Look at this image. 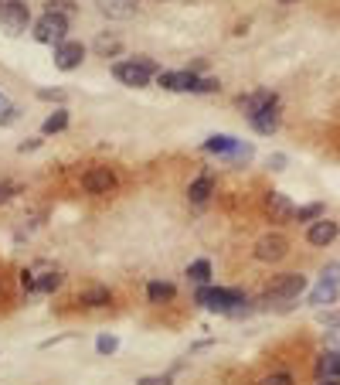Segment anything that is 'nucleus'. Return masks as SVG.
Here are the masks:
<instances>
[{
	"mask_svg": "<svg viewBox=\"0 0 340 385\" xmlns=\"http://www.w3.org/2000/svg\"><path fill=\"white\" fill-rule=\"evenodd\" d=\"M34 147H38V140H28V143H21L17 150H21V154H28V150H34Z\"/></svg>",
	"mask_w": 340,
	"mask_h": 385,
	"instance_id": "f704fd0d",
	"label": "nucleus"
},
{
	"mask_svg": "<svg viewBox=\"0 0 340 385\" xmlns=\"http://www.w3.org/2000/svg\"><path fill=\"white\" fill-rule=\"evenodd\" d=\"M157 82L170 92H198L201 75H194V72H157Z\"/></svg>",
	"mask_w": 340,
	"mask_h": 385,
	"instance_id": "6e6552de",
	"label": "nucleus"
},
{
	"mask_svg": "<svg viewBox=\"0 0 340 385\" xmlns=\"http://www.w3.org/2000/svg\"><path fill=\"white\" fill-rule=\"evenodd\" d=\"M286 256H289V239L283 232H266L255 242V260L259 263H283Z\"/></svg>",
	"mask_w": 340,
	"mask_h": 385,
	"instance_id": "423d86ee",
	"label": "nucleus"
},
{
	"mask_svg": "<svg viewBox=\"0 0 340 385\" xmlns=\"http://www.w3.org/2000/svg\"><path fill=\"white\" fill-rule=\"evenodd\" d=\"M266 211L272 215V222H289L296 208H293V201H289L283 191H269L266 194Z\"/></svg>",
	"mask_w": 340,
	"mask_h": 385,
	"instance_id": "4468645a",
	"label": "nucleus"
},
{
	"mask_svg": "<svg viewBox=\"0 0 340 385\" xmlns=\"http://www.w3.org/2000/svg\"><path fill=\"white\" fill-rule=\"evenodd\" d=\"M0 24L7 35H24L28 24H31V11L24 0H4V11H0Z\"/></svg>",
	"mask_w": 340,
	"mask_h": 385,
	"instance_id": "0eeeda50",
	"label": "nucleus"
},
{
	"mask_svg": "<svg viewBox=\"0 0 340 385\" xmlns=\"http://www.w3.org/2000/svg\"><path fill=\"white\" fill-rule=\"evenodd\" d=\"M48 11L58 14V18H72V14L79 11V4H75V0H48Z\"/></svg>",
	"mask_w": 340,
	"mask_h": 385,
	"instance_id": "393cba45",
	"label": "nucleus"
},
{
	"mask_svg": "<svg viewBox=\"0 0 340 385\" xmlns=\"http://www.w3.org/2000/svg\"><path fill=\"white\" fill-rule=\"evenodd\" d=\"M14 120H17V109H14V106L0 113V126H7V123H14Z\"/></svg>",
	"mask_w": 340,
	"mask_h": 385,
	"instance_id": "473e14b6",
	"label": "nucleus"
},
{
	"mask_svg": "<svg viewBox=\"0 0 340 385\" xmlns=\"http://www.w3.org/2000/svg\"><path fill=\"white\" fill-rule=\"evenodd\" d=\"M252 143H245V140H238V147H235V154H232V160H235V164H249V160H252Z\"/></svg>",
	"mask_w": 340,
	"mask_h": 385,
	"instance_id": "c85d7f7f",
	"label": "nucleus"
},
{
	"mask_svg": "<svg viewBox=\"0 0 340 385\" xmlns=\"http://www.w3.org/2000/svg\"><path fill=\"white\" fill-rule=\"evenodd\" d=\"M65 126H68V109H55V113H51L48 120H45V126H41V133H45V137H51V133H62Z\"/></svg>",
	"mask_w": 340,
	"mask_h": 385,
	"instance_id": "4be33fe9",
	"label": "nucleus"
},
{
	"mask_svg": "<svg viewBox=\"0 0 340 385\" xmlns=\"http://www.w3.org/2000/svg\"><path fill=\"white\" fill-rule=\"evenodd\" d=\"M235 147H238V140L228 137V133H215V137L204 140V150H208V154H218V157H232Z\"/></svg>",
	"mask_w": 340,
	"mask_h": 385,
	"instance_id": "f3484780",
	"label": "nucleus"
},
{
	"mask_svg": "<svg viewBox=\"0 0 340 385\" xmlns=\"http://www.w3.org/2000/svg\"><path fill=\"white\" fill-rule=\"evenodd\" d=\"M317 375L320 379H340V351H323L320 362H317Z\"/></svg>",
	"mask_w": 340,
	"mask_h": 385,
	"instance_id": "a211bd4d",
	"label": "nucleus"
},
{
	"mask_svg": "<svg viewBox=\"0 0 340 385\" xmlns=\"http://www.w3.org/2000/svg\"><path fill=\"white\" fill-rule=\"evenodd\" d=\"M4 109H11V103H7V99L0 96V113H4Z\"/></svg>",
	"mask_w": 340,
	"mask_h": 385,
	"instance_id": "e433bc0d",
	"label": "nucleus"
},
{
	"mask_svg": "<svg viewBox=\"0 0 340 385\" xmlns=\"http://www.w3.org/2000/svg\"><path fill=\"white\" fill-rule=\"evenodd\" d=\"M255 385H296V379L289 372H269V375H262Z\"/></svg>",
	"mask_w": 340,
	"mask_h": 385,
	"instance_id": "bb28decb",
	"label": "nucleus"
},
{
	"mask_svg": "<svg viewBox=\"0 0 340 385\" xmlns=\"http://www.w3.org/2000/svg\"><path fill=\"white\" fill-rule=\"evenodd\" d=\"M92 48H96V55H102V58H113V55L123 52V41H119L116 35H99Z\"/></svg>",
	"mask_w": 340,
	"mask_h": 385,
	"instance_id": "412c9836",
	"label": "nucleus"
},
{
	"mask_svg": "<svg viewBox=\"0 0 340 385\" xmlns=\"http://www.w3.org/2000/svg\"><path fill=\"white\" fill-rule=\"evenodd\" d=\"M68 18H58V14H51V11H45L41 18L34 21V38L41 41V45H62V41H68Z\"/></svg>",
	"mask_w": 340,
	"mask_h": 385,
	"instance_id": "39448f33",
	"label": "nucleus"
},
{
	"mask_svg": "<svg viewBox=\"0 0 340 385\" xmlns=\"http://www.w3.org/2000/svg\"><path fill=\"white\" fill-rule=\"evenodd\" d=\"M187 277L194 283H201V286H208L211 283V263L208 260H194V263L187 266Z\"/></svg>",
	"mask_w": 340,
	"mask_h": 385,
	"instance_id": "5701e85b",
	"label": "nucleus"
},
{
	"mask_svg": "<svg viewBox=\"0 0 340 385\" xmlns=\"http://www.w3.org/2000/svg\"><path fill=\"white\" fill-rule=\"evenodd\" d=\"M82 58H85V45H82V41H62V45L55 48V65H58L62 72L79 69V65H82Z\"/></svg>",
	"mask_w": 340,
	"mask_h": 385,
	"instance_id": "f8f14e48",
	"label": "nucleus"
},
{
	"mask_svg": "<svg viewBox=\"0 0 340 385\" xmlns=\"http://www.w3.org/2000/svg\"><path fill=\"white\" fill-rule=\"evenodd\" d=\"M136 385H170V375H143Z\"/></svg>",
	"mask_w": 340,
	"mask_h": 385,
	"instance_id": "2f4dec72",
	"label": "nucleus"
},
{
	"mask_svg": "<svg viewBox=\"0 0 340 385\" xmlns=\"http://www.w3.org/2000/svg\"><path fill=\"white\" fill-rule=\"evenodd\" d=\"M38 99H45V103H65V92L62 89H38Z\"/></svg>",
	"mask_w": 340,
	"mask_h": 385,
	"instance_id": "c756f323",
	"label": "nucleus"
},
{
	"mask_svg": "<svg viewBox=\"0 0 340 385\" xmlns=\"http://www.w3.org/2000/svg\"><path fill=\"white\" fill-rule=\"evenodd\" d=\"M320 385H340V379H320Z\"/></svg>",
	"mask_w": 340,
	"mask_h": 385,
	"instance_id": "c9c22d12",
	"label": "nucleus"
},
{
	"mask_svg": "<svg viewBox=\"0 0 340 385\" xmlns=\"http://www.w3.org/2000/svg\"><path fill=\"white\" fill-rule=\"evenodd\" d=\"M279 4H293V0H279Z\"/></svg>",
	"mask_w": 340,
	"mask_h": 385,
	"instance_id": "4c0bfd02",
	"label": "nucleus"
},
{
	"mask_svg": "<svg viewBox=\"0 0 340 385\" xmlns=\"http://www.w3.org/2000/svg\"><path fill=\"white\" fill-rule=\"evenodd\" d=\"M194 303H201L204 311H218V314H232V317H242L249 314L252 300L245 297L242 290H225V286H201L194 294Z\"/></svg>",
	"mask_w": 340,
	"mask_h": 385,
	"instance_id": "f257e3e1",
	"label": "nucleus"
},
{
	"mask_svg": "<svg viewBox=\"0 0 340 385\" xmlns=\"http://www.w3.org/2000/svg\"><path fill=\"white\" fill-rule=\"evenodd\" d=\"M293 218H296V222H310V225H313L317 218H323V205H320V201L303 205V208H296V215H293Z\"/></svg>",
	"mask_w": 340,
	"mask_h": 385,
	"instance_id": "b1692460",
	"label": "nucleus"
},
{
	"mask_svg": "<svg viewBox=\"0 0 340 385\" xmlns=\"http://www.w3.org/2000/svg\"><path fill=\"white\" fill-rule=\"evenodd\" d=\"M79 300H82L85 307H109V303H113V294H109L106 286H89V290H82Z\"/></svg>",
	"mask_w": 340,
	"mask_h": 385,
	"instance_id": "6ab92c4d",
	"label": "nucleus"
},
{
	"mask_svg": "<svg viewBox=\"0 0 340 385\" xmlns=\"http://www.w3.org/2000/svg\"><path fill=\"white\" fill-rule=\"evenodd\" d=\"M0 11H4V0H0Z\"/></svg>",
	"mask_w": 340,
	"mask_h": 385,
	"instance_id": "58836bf2",
	"label": "nucleus"
},
{
	"mask_svg": "<svg viewBox=\"0 0 340 385\" xmlns=\"http://www.w3.org/2000/svg\"><path fill=\"white\" fill-rule=\"evenodd\" d=\"M14 194H21L17 184H11V181H0V205H4V201H11Z\"/></svg>",
	"mask_w": 340,
	"mask_h": 385,
	"instance_id": "7c9ffc66",
	"label": "nucleus"
},
{
	"mask_svg": "<svg viewBox=\"0 0 340 385\" xmlns=\"http://www.w3.org/2000/svg\"><path fill=\"white\" fill-rule=\"evenodd\" d=\"M249 123H252L255 133H262V137H272V133L279 130V123H283V116H279V106H266V109H262V113H255Z\"/></svg>",
	"mask_w": 340,
	"mask_h": 385,
	"instance_id": "2eb2a0df",
	"label": "nucleus"
},
{
	"mask_svg": "<svg viewBox=\"0 0 340 385\" xmlns=\"http://www.w3.org/2000/svg\"><path fill=\"white\" fill-rule=\"evenodd\" d=\"M266 106H279V96L272 92V89H255V92H249V96H238V109L252 120L255 113H262Z\"/></svg>",
	"mask_w": 340,
	"mask_h": 385,
	"instance_id": "9d476101",
	"label": "nucleus"
},
{
	"mask_svg": "<svg viewBox=\"0 0 340 385\" xmlns=\"http://www.w3.org/2000/svg\"><path fill=\"white\" fill-rule=\"evenodd\" d=\"M174 283H164V280H153L150 286H147V297H150V303H170L174 300Z\"/></svg>",
	"mask_w": 340,
	"mask_h": 385,
	"instance_id": "aec40b11",
	"label": "nucleus"
},
{
	"mask_svg": "<svg viewBox=\"0 0 340 385\" xmlns=\"http://www.w3.org/2000/svg\"><path fill=\"white\" fill-rule=\"evenodd\" d=\"M340 294V263H327L320 273V283L310 294V307H330Z\"/></svg>",
	"mask_w": 340,
	"mask_h": 385,
	"instance_id": "20e7f679",
	"label": "nucleus"
},
{
	"mask_svg": "<svg viewBox=\"0 0 340 385\" xmlns=\"http://www.w3.org/2000/svg\"><path fill=\"white\" fill-rule=\"evenodd\" d=\"M306 290V277L303 273H283V277H276V280L266 286V294H262V307H272V303H283L289 307L293 300L300 297Z\"/></svg>",
	"mask_w": 340,
	"mask_h": 385,
	"instance_id": "f03ea898",
	"label": "nucleus"
},
{
	"mask_svg": "<svg viewBox=\"0 0 340 385\" xmlns=\"http://www.w3.org/2000/svg\"><path fill=\"white\" fill-rule=\"evenodd\" d=\"M116 348H119V341L113 334H99V337H96V351H99V355H113Z\"/></svg>",
	"mask_w": 340,
	"mask_h": 385,
	"instance_id": "cd10ccee",
	"label": "nucleus"
},
{
	"mask_svg": "<svg viewBox=\"0 0 340 385\" xmlns=\"http://www.w3.org/2000/svg\"><path fill=\"white\" fill-rule=\"evenodd\" d=\"M269 167H272V171H283V167H286V157H283V154H272Z\"/></svg>",
	"mask_w": 340,
	"mask_h": 385,
	"instance_id": "72a5a7b5",
	"label": "nucleus"
},
{
	"mask_svg": "<svg viewBox=\"0 0 340 385\" xmlns=\"http://www.w3.org/2000/svg\"><path fill=\"white\" fill-rule=\"evenodd\" d=\"M211 194H215V174H211V171L198 174L194 181H191V188H187V198H191L194 205H204Z\"/></svg>",
	"mask_w": 340,
	"mask_h": 385,
	"instance_id": "dca6fc26",
	"label": "nucleus"
},
{
	"mask_svg": "<svg viewBox=\"0 0 340 385\" xmlns=\"http://www.w3.org/2000/svg\"><path fill=\"white\" fill-rule=\"evenodd\" d=\"M157 72V62L153 58H130V62H116L113 65V75H116L123 86H150V75Z\"/></svg>",
	"mask_w": 340,
	"mask_h": 385,
	"instance_id": "7ed1b4c3",
	"label": "nucleus"
},
{
	"mask_svg": "<svg viewBox=\"0 0 340 385\" xmlns=\"http://www.w3.org/2000/svg\"><path fill=\"white\" fill-rule=\"evenodd\" d=\"M96 7H99L102 18L109 21H130L140 11V0H96Z\"/></svg>",
	"mask_w": 340,
	"mask_h": 385,
	"instance_id": "ddd939ff",
	"label": "nucleus"
},
{
	"mask_svg": "<svg viewBox=\"0 0 340 385\" xmlns=\"http://www.w3.org/2000/svg\"><path fill=\"white\" fill-rule=\"evenodd\" d=\"M337 235H340V225H337V222H330L327 215H323V218H317L313 225L306 228V242L317 245V249H327V245L334 242Z\"/></svg>",
	"mask_w": 340,
	"mask_h": 385,
	"instance_id": "9b49d317",
	"label": "nucleus"
},
{
	"mask_svg": "<svg viewBox=\"0 0 340 385\" xmlns=\"http://www.w3.org/2000/svg\"><path fill=\"white\" fill-rule=\"evenodd\" d=\"M58 286H62V273H48V277L34 280V294H51V290H58Z\"/></svg>",
	"mask_w": 340,
	"mask_h": 385,
	"instance_id": "a878e982",
	"label": "nucleus"
},
{
	"mask_svg": "<svg viewBox=\"0 0 340 385\" xmlns=\"http://www.w3.org/2000/svg\"><path fill=\"white\" fill-rule=\"evenodd\" d=\"M82 188L89 194H109L116 188V174L109 167H89L82 174Z\"/></svg>",
	"mask_w": 340,
	"mask_h": 385,
	"instance_id": "1a4fd4ad",
	"label": "nucleus"
}]
</instances>
